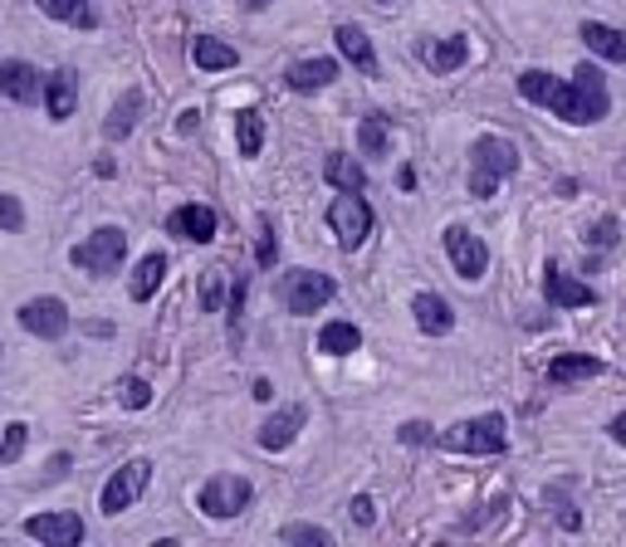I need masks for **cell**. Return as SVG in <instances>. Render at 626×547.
<instances>
[{"mask_svg": "<svg viewBox=\"0 0 626 547\" xmlns=\"http://www.w3.org/2000/svg\"><path fill=\"white\" fill-rule=\"evenodd\" d=\"M606 435H612V440H616V445H622V449H626V410H622V416H616V420H612V425H606Z\"/></svg>", "mask_w": 626, "mask_h": 547, "instance_id": "60d3db41", "label": "cell"}, {"mask_svg": "<svg viewBox=\"0 0 626 547\" xmlns=\"http://www.w3.org/2000/svg\"><path fill=\"white\" fill-rule=\"evenodd\" d=\"M514 171H518V152L509 137H479V142L470 147V195L489 201V195L499 191V181Z\"/></svg>", "mask_w": 626, "mask_h": 547, "instance_id": "3957f363", "label": "cell"}, {"mask_svg": "<svg viewBox=\"0 0 626 547\" xmlns=\"http://www.w3.org/2000/svg\"><path fill=\"white\" fill-rule=\"evenodd\" d=\"M137 113H142V93H137V88H127L123 98H117L113 103V113H108V123H103V132L113 137V142H123L127 132H133L137 127Z\"/></svg>", "mask_w": 626, "mask_h": 547, "instance_id": "cb8c5ba5", "label": "cell"}, {"mask_svg": "<svg viewBox=\"0 0 626 547\" xmlns=\"http://www.w3.org/2000/svg\"><path fill=\"white\" fill-rule=\"evenodd\" d=\"M338 59H328V54H318V59H299V64L284 74V84L293 88V93H318V88H328V84H338Z\"/></svg>", "mask_w": 626, "mask_h": 547, "instance_id": "4fadbf2b", "label": "cell"}, {"mask_svg": "<svg viewBox=\"0 0 626 547\" xmlns=\"http://www.w3.org/2000/svg\"><path fill=\"white\" fill-rule=\"evenodd\" d=\"M352 523H358V527L377 523V504H372L367 494H358V498H352Z\"/></svg>", "mask_w": 626, "mask_h": 547, "instance_id": "f35d334b", "label": "cell"}, {"mask_svg": "<svg viewBox=\"0 0 626 547\" xmlns=\"http://www.w3.org/2000/svg\"><path fill=\"white\" fill-rule=\"evenodd\" d=\"M616 240H622V234H616V220H597L592 230H587V244H592V250H612Z\"/></svg>", "mask_w": 626, "mask_h": 547, "instance_id": "8d00e7d4", "label": "cell"}, {"mask_svg": "<svg viewBox=\"0 0 626 547\" xmlns=\"http://www.w3.org/2000/svg\"><path fill=\"white\" fill-rule=\"evenodd\" d=\"M303 420H309V406H284V410H274V416L260 425V445H264V449L293 445V435L303 430Z\"/></svg>", "mask_w": 626, "mask_h": 547, "instance_id": "e0dca14e", "label": "cell"}, {"mask_svg": "<svg viewBox=\"0 0 626 547\" xmlns=\"http://www.w3.org/2000/svg\"><path fill=\"white\" fill-rule=\"evenodd\" d=\"M20 225H25V205L0 191V230H20Z\"/></svg>", "mask_w": 626, "mask_h": 547, "instance_id": "e575fe53", "label": "cell"}, {"mask_svg": "<svg viewBox=\"0 0 626 547\" xmlns=\"http://www.w3.org/2000/svg\"><path fill=\"white\" fill-rule=\"evenodd\" d=\"M45 107L54 123H68V117H74V107H78V74L74 68H59V74L45 78Z\"/></svg>", "mask_w": 626, "mask_h": 547, "instance_id": "2e32d148", "label": "cell"}, {"mask_svg": "<svg viewBox=\"0 0 626 547\" xmlns=\"http://www.w3.org/2000/svg\"><path fill=\"white\" fill-rule=\"evenodd\" d=\"M162 274H166V259H162V254H142V264H137V274H133V283H127L133 303H147V298H152L156 283H162Z\"/></svg>", "mask_w": 626, "mask_h": 547, "instance_id": "f1b7e54d", "label": "cell"}, {"mask_svg": "<svg viewBox=\"0 0 626 547\" xmlns=\"http://www.w3.org/2000/svg\"><path fill=\"white\" fill-rule=\"evenodd\" d=\"M254 498V484L245 474H215L201 484V513L205 518H240Z\"/></svg>", "mask_w": 626, "mask_h": 547, "instance_id": "52a82bcc", "label": "cell"}, {"mask_svg": "<svg viewBox=\"0 0 626 547\" xmlns=\"http://www.w3.org/2000/svg\"><path fill=\"white\" fill-rule=\"evenodd\" d=\"M245 293H250V279H235V289H230V328H240V318H245Z\"/></svg>", "mask_w": 626, "mask_h": 547, "instance_id": "74e56055", "label": "cell"}, {"mask_svg": "<svg viewBox=\"0 0 626 547\" xmlns=\"http://www.w3.org/2000/svg\"><path fill=\"white\" fill-rule=\"evenodd\" d=\"M577 35H583V44L592 49V54H602L606 64H626V29L602 25V20H587Z\"/></svg>", "mask_w": 626, "mask_h": 547, "instance_id": "d6986e66", "label": "cell"}, {"mask_svg": "<svg viewBox=\"0 0 626 547\" xmlns=\"http://www.w3.org/2000/svg\"><path fill=\"white\" fill-rule=\"evenodd\" d=\"M440 449H455V455H504L509 445V420L499 410H485V416H470L460 425L440 430L436 435Z\"/></svg>", "mask_w": 626, "mask_h": 547, "instance_id": "7a4b0ae2", "label": "cell"}, {"mask_svg": "<svg viewBox=\"0 0 626 547\" xmlns=\"http://www.w3.org/2000/svg\"><path fill=\"white\" fill-rule=\"evenodd\" d=\"M362 347V332L352 328V322H328V328L318 332V352L323 357H348V352Z\"/></svg>", "mask_w": 626, "mask_h": 547, "instance_id": "4316f807", "label": "cell"}, {"mask_svg": "<svg viewBox=\"0 0 626 547\" xmlns=\"http://www.w3.org/2000/svg\"><path fill=\"white\" fill-rule=\"evenodd\" d=\"M25 533L35 537V543H49V547H78L84 543V523H78V513H35L25 523Z\"/></svg>", "mask_w": 626, "mask_h": 547, "instance_id": "7c38bea8", "label": "cell"}, {"mask_svg": "<svg viewBox=\"0 0 626 547\" xmlns=\"http://www.w3.org/2000/svg\"><path fill=\"white\" fill-rule=\"evenodd\" d=\"M397 440H401V445H436V430H430L426 420H406Z\"/></svg>", "mask_w": 626, "mask_h": 547, "instance_id": "d590c367", "label": "cell"}, {"mask_svg": "<svg viewBox=\"0 0 626 547\" xmlns=\"http://www.w3.org/2000/svg\"><path fill=\"white\" fill-rule=\"evenodd\" d=\"M166 230H172V234H186V240H196V244H211L215 230H221V220H215L211 205H181V211H172Z\"/></svg>", "mask_w": 626, "mask_h": 547, "instance_id": "9a60e30c", "label": "cell"}, {"mask_svg": "<svg viewBox=\"0 0 626 547\" xmlns=\"http://www.w3.org/2000/svg\"><path fill=\"white\" fill-rule=\"evenodd\" d=\"M397 181H401V191H416V171H411V166H401Z\"/></svg>", "mask_w": 626, "mask_h": 547, "instance_id": "7bdbcfd3", "label": "cell"}, {"mask_svg": "<svg viewBox=\"0 0 626 547\" xmlns=\"http://www.w3.org/2000/svg\"><path fill=\"white\" fill-rule=\"evenodd\" d=\"M117 406H127V410L152 406V386H147V381H137V377H123V381H117Z\"/></svg>", "mask_w": 626, "mask_h": 547, "instance_id": "4dcf8cb0", "label": "cell"}, {"mask_svg": "<svg viewBox=\"0 0 626 547\" xmlns=\"http://www.w3.org/2000/svg\"><path fill=\"white\" fill-rule=\"evenodd\" d=\"M250 391H254V400H270V396H274V386H270V381H264V377H260V381H254V386H250Z\"/></svg>", "mask_w": 626, "mask_h": 547, "instance_id": "b9f144b4", "label": "cell"}, {"mask_svg": "<svg viewBox=\"0 0 626 547\" xmlns=\"http://www.w3.org/2000/svg\"><path fill=\"white\" fill-rule=\"evenodd\" d=\"M411 318H416V328L426 332V338H446L455 313H450V303L440 298V293H416V298H411Z\"/></svg>", "mask_w": 626, "mask_h": 547, "instance_id": "ac0fdd59", "label": "cell"}, {"mask_svg": "<svg viewBox=\"0 0 626 547\" xmlns=\"http://www.w3.org/2000/svg\"><path fill=\"white\" fill-rule=\"evenodd\" d=\"M328 298H333V279H328V274H318V269H293L289 289H284L289 313H318Z\"/></svg>", "mask_w": 626, "mask_h": 547, "instance_id": "8fae6325", "label": "cell"}, {"mask_svg": "<svg viewBox=\"0 0 626 547\" xmlns=\"http://www.w3.org/2000/svg\"><path fill=\"white\" fill-rule=\"evenodd\" d=\"M147 484H152V465H147V459H127V465L113 469V479L103 484V494H98V508H103L108 518H117L123 508H133L137 498L147 494Z\"/></svg>", "mask_w": 626, "mask_h": 547, "instance_id": "5b68a950", "label": "cell"}, {"mask_svg": "<svg viewBox=\"0 0 626 547\" xmlns=\"http://www.w3.org/2000/svg\"><path fill=\"white\" fill-rule=\"evenodd\" d=\"M221 303H225V274L205 269L201 274V308L205 313H221Z\"/></svg>", "mask_w": 626, "mask_h": 547, "instance_id": "1f68e13d", "label": "cell"}, {"mask_svg": "<svg viewBox=\"0 0 626 547\" xmlns=\"http://www.w3.org/2000/svg\"><path fill=\"white\" fill-rule=\"evenodd\" d=\"M29 445V425H5V435H0V465H10V459H20V449Z\"/></svg>", "mask_w": 626, "mask_h": 547, "instance_id": "836d02e7", "label": "cell"}, {"mask_svg": "<svg viewBox=\"0 0 626 547\" xmlns=\"http://www.w3.org/2000/svg\"><path fill=\"white\" fill-rule=\"evenodd\" d=\"M518 98H524V103L553 107V113L573 127L602 123L606 107H612L606 78L597 74V64H583L573 78H558V74H548V68H524V74H518Z\"/></svg>", "mask_w": 626, "mask_h": 547, "instance_id": "6da1fadb", "label": "cell"}, {"mask_svg": "<svg viewBox=\"0 0 626 547\" xmlns=\"http://www.w3.org/2000/svg\"><path fill=\"white\" fill-rule=\"evenodd\" d=\"M543 293H548V303H553V308H587V303H597V293L587 289L583 279L563 274L558 264H548V274H543Z\"/></svg>", "mask_w": 626, "mask_h": 547, "instance_id": "5bb4252c", "label": "cell"}, {"mask_svg": "<svg viewBox=\"0 0 626 547\" xmlns=\"http://www.w3.org/2000/svg\"><path fill=\"white\" fill-rule=\"evenodd\" d=\"M358 147H362V156H372V162H381V156L391 152V123L381 113H367L362 117V127H358Z\"/></svg>", "mask_w": 626, "mask_h": 547, "instance_id": "603a6c76", "label": "cell"}, {"mask_svg": "<svg viewBox=\"0 0 626 547\" xmlns=\"http://www.w3.org/2000/svg\"><path fill=\"white\" fill-rule=\"evenodd\" d=\"M426 59H430V68L436 74H455L460 64L470 59V44H465V35H450V39H436V44L426 49Z\"/></svg>", "mask_w": 626, "mask_h": 547, "instance_id": "83f0119b", "label": "cell"}, {"mask_svg": "<svg viewBox=\"0 0 626 547\" xmlns=\"http://www.w3.org/2000/svg\"><path fill=\"white\" fill-rule=\"evenodd\" d=\"M328 230L338 234L342 250H362V240L372 234V211L362 191H338V201L328 205Z\"/></svg>", "mask_w": 626, "mask_h": 547, "instance_id": "8992f818", "label": "cell"}, {"mask_svg": "<svg viewBox=\"0 0 626 547\" xmlns=\"http://www.w3.org/2000/svg\"><path fill=\"white\" fill-rule=\"evenodd\" d=\"M39 10H45L49 20H59V25H74V29H93L98 15H93V0H35Z\"/></svg>", "mask_w": 626, "mask_h": 547, "instance_id": "7402d4cb", "label": "cell"}, {"mask_svg": "<svg viewBox=\"0 0 626 547\" xmlns=\"http://www.w3.org/2000/svg\"><path fill=\"white\" fill-rule=\"evenodd\" d=\"M606 361L602 357H583V352H567V357H553L548 361V381L553 386H573V381H592L602 377Z\"/></svg>", "mask_w": 626, "mask_h": 547, "instance_id": "ffe728a7", "label": "cell"}, {"mask_svg": "<svg viewBox=\"0 0 626 547\" xmlns=\"http://www.w3.org/2000/svg\"><path fill=\"white\" fill-rule=\"evenodd\" d=\"M235 5H240V10H264L270 0H235Z\"/></svg>", "mask_w": 626, "mask_h": 547, "instance_id": "ee69618b", "label": "cell"}, {"mask_svg": "<svg viewBox=\"0 0 626 547\" xmlns=\"http://www.w3.org/2000/svg\"><path fill=\"white\" fill-rule=\"evenodd\" d=\"M0 93H5L10 103L29 107L45 98V74H39L35 64H25V59H5V64H0Z\"/></svg>", "mask_w": 626, "mask_h": 547, "instance_id": "30bf717a", "label": "cell"}, {"mask_svg": "<svg viewBox=\"0 0 626 547\" xmlns=\"http://www.w3.org/2000/svg\"><path fill=\"white\" fill-rule=\"evenodd\" d=\"M191 59H196V68H205V74H215V68H235L240 64V54H235L230 44H221V39H211V35H201L191 44Z\"/></svg>", "mask_w": 626, "mask_h": 547, "instance_id": "484cf974", "label": "cell"}, {"mask_svg": "<svg viewBox=\"0 0 626 547\" xmlns=\"http://www.w3.org/2000/svg\"><path fill=\"white\" fill-rule=\"evenodd\" d=\"M235 137H240V152L245 156H260L264 123H260V113H254V107H240V113H235Z\"/></svg>", "mask_w": 626, "mask_h": 547, "instance_id": "f546056e", "label": "cell"}, {"mask_svg": "<svg viewBox=\"0 0 626 547\" xmlns=\"http://www.w3.org/2000/svg\"><path fill=\"white\" fill-rule=\"evenodd\" d=\"M260 264L264 269L274 264V225L270 220H260Z\"/></svg>", "mask_w": 626, "mask_h": 547, "instance_id": "ab89813d", "label": "cell"}, {"mask_svg": "<svg viewBox=\"0 0 626 547\" xmlns=\"http://www.w3.org/2000/svg\"><path fill=\"white\" fill-rule=\"evenodd\" d=\"M123 259H127V230H117V225H98L84 244H74V264L84 274H93V279L117 274Z\"/></svg>", "mask_w": 626, "mask_h": 547, "instance_id": "277c9868", "label": "cell"}, {"mask_svg": "<svg viewBox=\"0 0 626 547\" xmlns=\"http://www.w3.org/2000/svg\"><path fill=\"white\" fill-rule=\"evenodd\" d=\"M323 176H328V186H338V191H362V186H367V166L342 152H333L328 162H323Z\"/></svg>", "mask_w": 626, "mask_h": 547, "instance_id": "d4e9b609", "label": "cell"}, {"mask_svg": "<svg viewBox=\"0 0 626 547\" xmlns=\"http://www.w3.org/2000/svg\"><path fill=\"white\" fill-rule=\"evenodd\" d=\"M279 537H284V543H309V547H328V533H323V527H313V523H284V527H279Z\"/></svg>", "mask_w": 626, "mask_h": 547, "instance_id": "d6a6232c", "label": "cell"}, {"mask_svg": "<svg viewBox=\"0 0 626 547\" xmlns=\"http://www.w3.org/2000/svg\"><path fill=\"white\" fill-rule=\"evenodd\" d=\"M446 254H450V264H455V274L460 279H485V269H489V244L479 240L475 230H465V225H450L446 230Z\"/></svg>", "mask_w": 626, "mask_h": 547, "instance_id": "ba28073f", "label": "cell"}, {"mask_svg": "<svg viewBox=\"0 0 626 547\" xmlns=\"http://www.w3.org/2000/svg\"><path fill=\"white\" fill-rule=\"evenodd\" d=\"M338 49H342V59H348L358 74H377V49H372V39L362 35V25H338Z\"/></svg>", "mask_w": 626, "mask_h": 547, "instance_id": "44dd1931", "label": "cell"}, {"mask_svg": "<svg viewBox=\"0 0 626 547\" xmlns=\"http://www.w3.org/2000/svg\"><path fill=\"white\" fill-rule=\"evenodd\" d=\"M20 328L25 332H35V338H45V342H54V338H64L68 332V308L59 298H29V303H20Z\"/></svg>", "mask_w": 626, "mask_h": 547, "instance_id": "9c48e42d", "label": "cell"}]
</instances>
